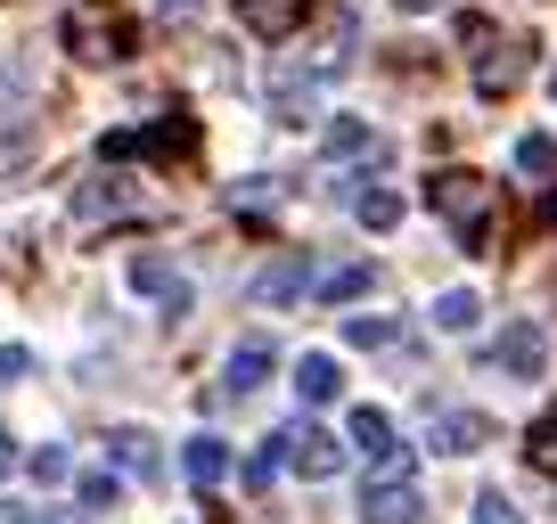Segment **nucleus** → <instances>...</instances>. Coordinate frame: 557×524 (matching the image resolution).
I'll list each match as a JSON object with an SVG mask.
<instances>
[{"mask_svg":"<svg viewBox=\"0 0 557 524\" xmlns=\"http://www.w3.org/2000/svg\"><path fill=\"white\" fill-rule=\"evenodd\" d=\"M426 197L443 205V222H451L459 246L475 254V246H484V229H492V180H484V173H435V189H426Z\"/></svg>","mask_w":557,"mask_h":524,"instance_id":"obj_1","label":"nucleus"},{"mask_svg":"<svg viewBox=\"0 0 557 524\" xmlns=\"http://www.w3.org/2000/svg\"><path fill=\"white\" fill-rule=\"evenodd\" d=\"M132 296L157 303V312H189L197 287H189V271H181L173 254H132Z\"/></svg>","mask_w":557,"mask_h":524,"instance_id":"obj_2","label":"nucleus"},{"mask_svg":"<svg viewBox=\"0 0 557 524\" xmlns=\"http://www.w3.org/2000/svg\"><path fill=\"white\" fill-rule=\"evenodd\" d=\"M492 369H500V377H549V328H541V320H508L500 328V345H492Z\"/></svg>","mask_w":557,"mask_h":524,"instance_id":"obj_3","label":"nucleus"},{"mask_svg":"<svg viewBox=\"0 0 557 524\" xmlns=\"http://www.w3.org/2000/svg\"><path fill=\"white\" fill-rule=\"evenodd\" d=\"M345 435H352V451H361L377 475H410V451H401V435H394V419H385V410H352Z\"/></svg>","mask_w":557,"mask_h":524,"instance_id":"obj_4","label":"nucleus"},{"mask_svg":"<svg viewBox=\"0 0 557 524\" xmlns=\"http://www.w3.org/2000/svg\"><path fill=\"white\" fill-rule=\"evenodd\" d=\"M484 442H492L484 410H435V419H426V451H443V459H468V451H484Z\"/></svg>","mask_w":557,"mask_h":524,"instance_id":"obj_5","label":"nucleus"},{"mask_svg":"<svg viewBox=\"0 0 557 524\" xmlns=\"http://www.w3.org/2000/svg\"><path fill=\"white\" fill-rule=\"evenodd\" d=\"M418 516H426V500H418L410 475H377L361 491V524H418Z\"/></svg>","mask_w":557,"mask_h":524,"instance_id":"obj_6","label":"nucleus"},{"mask_svg":"<svg viewBox=\"0 0 557 524\" xmlns=\"http://www.w3.org/2000/svg\"><path fill=\"white\" fill-rule=\"evenodd\" d=\"M287 467H296L304 484H329V475L345 467V442L320 435V426H287Z\"/></svg>","mask_w":557,"mask_h":524,"instance_id":"obj_7","label":"nucleus"},{"mask_svg":"<svg viewBox=\"0 0 557 524\" xmlns=\"http://www.w3.org/2000/svg\"><path fill=\"white\" fill-rule=\"evenodd\" d=\"M271 369H278L271 336H246V345H238V352H230V361H222V394H230V402H238V394H255V385L271 377Z\"/></svg>","mask_w":557,"mask_h":524,"instance_id":"obj_8","label":"nucleus"},{"mask_svg":"<svg viewBox=\"0 0 557 524\" xmlns=\"http://www.w3.org/2000/svg\"><path fill=\"white\" fill-rule=\"evenodd\" d=\"M304 287H312V262H304V254H278L271 271H262V279H255V303H271V312H287V303H296Z\"/></svg>","mask_w":557,"mask_h":524,"instance_id":"obj_9","label":"nucleus"},{"mask_svg":"<svg viewBox=\"0 0 557 524\" xmlns=\"http://www.w3.org/2000/svg\"><path fill=\"white\" fill-rule=\"evenodd\" d=\"M304 17H312V0H238V25H246V34H296V25Z\"/></svg>","mask_w":557,"mask_h":524,"instance_id":"obj_10","label":"nucleus"},{"mask_svg":"<svg viewBox=\"0 0 557 524\" xmlns=\"http://www.w3.org/2000/svg\"><path fill=\"white\" fill-rule=\"evenodd\" d=\"M377 287V262H329V271H312V296L320 303H352Z\"/></svg>","mask_w":557,"mask_h":524,"instance_id":"obj_11","label":"nucleus"},{"mask_svg":"<svg viewBox=\"0 0 557 524\" xmlns=\"http://www.w3.org/2000/svg\"><path fill=\"white\" fill-rule=\"evenodd\" d=\"M181 475H189L197 491H213V484H230V442L222 435H197L189 451H181Z\"/></svg>","mask_w":557,"mask_h":524,"instance_id":"obj_12","label":"nucleus"},{"mask_svg":"<svg viewBox=\"0 0 557 524\" xmlns=\"http://www.w3.org/2000/svg\"><path fill=\"white\" fill-rule=\"evenodd\" d=\"M107 459H115L123 475H157V435H148V426H115V435H107Z\"/></svg>","mask_w":557,"mask_h":524,"instance_id":"obj_13","label":"nucleus"},{"mask_svg":"<svg viewBox=\"0 0 557 524\" xmlns=\"http://www.w3.org/2000/svg\"><path fill=\"white\" fill-rule=\"evenodd\" d=\"M123 205H139V180H90V189H74V213H83V222H99V213H123Z\"/></svg>","mask_w":557,"mask_h":524,"instance_id":"obj_14","label":"nucleus"},{"mask_svg":"<svg viewBox=\"0 0 557 524\" xmlns=\"http://www.w3.org/2000/svg\"><path fill=\"white\" fill-rule=\"evenodd\" d=\"M336 385H345L336 352H304V361H296V394H304V402H336Z\"/></svg>","mask_w":557,"mask_h":524,"instance_id":"obj_15","label":"nucleus"},{"mask_svg":"<svg viewBox=\"0 0 557 524\" xmlns=\"http://www.w3.org/2000/svg\"><path fill=\"white\" fill-rule=\"evenodd\" d=\"M475 320H484V296H475V287H443L435 296V328L443 336H468Z\"/></svg>","mask_w":557,"mask_h":524,"instance_id":"obj_16","label":"nucleus"},{"mask_svg":"<svg viewBox=\"0 0 557 524\" xmlns=\"http://www.w3.org/2000/svg\"><path fill=\"white\" fill-rule=\"evenodd\" d=\"M320 148H329V157H377V132H369L361 115H336V123H329V140H320Z\"/></svg>","mask_w":557,"mask_h":524,"instance_id":"obj_17","label":"nucleus"},{"mask_svg":"<svg viewBox=\"0 0 557 524\" xmlns=\"http://www.w3.org/2000/svg\"><path fill=\"white\" fill-rule=\"evenodd\" d=\"M361 229H401V189H352Z\"/></svg>","mask_w":557,"mask_h":524,"instance_id":"obj_18","label":"nucleus"},{"mask_svg":"<svg viewBox=\"0 0 557 524\" xmlns=\"http://www.w3.org/2000/svg\"><path fill=\"white\" fill-rule=\"evenodd\" d=\"M278 475H287V426H278V435H271V442H262V451H255V459H246V491H271V484H278Z\"/></svg>","mask_w":557,"mask_h":524,"instance_id":"obj_19","label":"nucleus"},{"mask_svg":"<svg viewBox=\"0 0 557 524\" xmlns=\"http://www.w3.org/2000/svg\"><path fill=\"white\" fill-rule=\"evenodd\" d=\"M517 173L557 180V140H549V132H524V140H517Z\"/></svg>","mask_w":557,"mask_h":524,"instance_id":"obj_20","label":"nucleus"},{"mask_svg":"<svg viewBox=\"0 0 557 524\" xmlns=\"http://www.w3.org/2000/svg\"><path fill=\"white\" fill-rule=\"evenodd\" d=\"M394 320H385V312H361V320H345V345H361V352H385V345H394Z\"/></svg>","mask_w":557,"mask_h":524,"instance_id":"obj_21","label":"nucleus"},{"mask_svg":"<svg viewBox=\"0 0 557 524\" xmlns=\"http://www.w3.org/2000/svg\"><path fill=\"white\" fill-rule=\"evenodd\" d=\"M517 66H524V58H517V50H492V58H484V66H475V90H484V99H500V90H508V83H517Z\"/></svg>","mask_w":557,"mask_h":524,"instance_id":"obj_22","label":"nucleus"},{"mask_svg":"<svg viewBox=\"0 0 557 524\" xmlns=\"http://www.w3.org/2000/svg\"><path fill=\"white\" fill-rule=\"evenodd\" d=\"M524 459H533L541 475H557V410H541V426H533V442H524Z\"/></svg>","mask_w":557,"mask_h":524,"instance_id":"obj_23","label":"nucleus"},{"mask_svg":"<svg viewBox=\"0 0 557 524\" xmlns=\"http://www.w3.org/2000/svg\"><path fill=\"white\" fill-rule=\"evenodd\" d=\"M25 467H34V484H66V475H74V451H58V442H41V451L25 459Z\"/></svg>","mask_w":557,"mask_h":524,"instance_id":"obj_24","label":"nucleus"},{"mask_svg":"<svg viewBox=\"0 0 557 524\" xmlns=\"http://www.w3.org/2000/svg\"><path fill=\"white\" fill-rule=\"evenodd\" d=\"M475 524H524L508 491H475Z\"/></svg>","mask_w":557,"mask_h":524,"instance_id":"obj_25","label":"nucleus"},{"mask_svg":"<svg viewBox=\"0 0 557 524\" xmlns=\"http://www.w3.org/2000/svg\"><path fill=\"white\" fill-rule=\"evenodd\" d=\"M17 377H34V352H25V345H0V385H17Z\"/></svg>","mask_w":557,"mask_h":524,"instance_id":"obj_26","label":"nucleus"},{"mask_svg":"<svg viewBox=\"0 0 557 524\" xmlns=\"http://www.w3.org/2000/svg\"><path fill=\"white\" fill-rule=\"evenodd\" d=\"M83 508L99 516V508H115V475H83Z\"/></svg>","mask_w":557,"mask_h":524,"instance_id":"obj_27","label":"nucleus"},{"mask_svg":"<svg viewBox=\"0 0 557 524\" xmlns=\"http://www.w3.org/2000/svg\"><path fill=\"white\" fill-rule=\"evenodd\" d=\"M197 9H206V0H157V17H164V25H189Z\"/></svg>","mask_w":557,"mask_h":524,"instance_id":"obj_28","label":"nucleus"},{"mask_svg":"<svg viewBox=\"0 0 557 524\" xmlns=\"http://www.w3.org/2000/svg\"><path fill=\"white\" fill-rule=\"evenodd\" d=\"M0 524H41L34 508H17V500H0Z\"/></svg>","mask_w":557,"mask_h":524,"instance_id":"obj_29","label":"nucleus"},{"mask_svg":"<svg viewBox=\"0 0 557 524\" xmlns=\"http://www.w3.org/2000/svg\"><path fill=\"white\" fill-rule=\"evenodd\" d=\"M9 467H17V442H9V426H0V484H9Z\"/></svg>","mask_w":557,"mask_h":524,"instance_id":"obj_30","label":"nucleus"},{"mask_svg":"<svg viewBox=\"0 0 557 524\" xmlns=\"http://www.w3.org/2000/svg\"><path fill=\"white\" fill-rule=\"evenodd\" d=\"M394 9H401V17H435L443 0H394Z\"/></svg>","mask_w":557,"mask_h":524,"instance_id":"obj_31","label":"nucleus"},{"mask_svg":"<svg viewBox=\"0 0 557 524\" xmlns=\"http://www.w3.org/2000/svg\"><path fill=\"white\" fill-rule=\"evenodd\" d=\"M41 524H83V516H41Z\"/></svg>","mask_w":557,"mask_h":524,"instance_id":"obj_32","label":"nucleus"},{"mask_svg":"<svg viewBox=\"0 0 557 524\" xmlns=\"http://www.w3.org/2000/svg\"><path fill=\"white\" fill-rule=\"evenodd\" d=\"M549 99H557V66H549Z\"/></svg>","mask_w":557,"mask_h":524,"instance_id":"obj_33","label":"nucleus"}]
</instances>
